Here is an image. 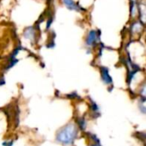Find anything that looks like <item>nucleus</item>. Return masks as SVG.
I'll return each instance as SVG.
<instances>
[{
    "mask_svg": "<svg viewBox=\"0 0 146 146\" xmlns=\"http://www.w3.org/2000/svg\"><path fill=\"white\" fill-rule=\"evenodd\" d=\"M78 127L74 123H68L56 133V139L64 145H72L78 137Z\"/></svg>",
    "mask_w": 146,
    "mask_h": 146,
    "instance_id": "f257e3e1",
    "label": "nucleus"
},
{
    "mask_svg": "<svg viewBox=\"0 0 146 146\" xmlns=\"http://www.w3.org/2000/svg\"><path fill=\"white\" fill-rule=\"evenodd\" d=\"M100 73H101V79L104 83V84L111 85L113 83V79L110 75L109 69L105 66L100 67Z\"/></svg>",
    "mask_w": 146,
    "mask_h": 146,
    "instance_id": "f03ea898",
    "label": "nucleus"
},
{
    "mask_svg": "<svg viewBox=\"0 0 146 146\" xmlns=\"http://www.w3.org/2000/svg\"><path fill=\"white\" fill-rule=\"evenodd\" d=\"M98 33L97 31L95 30H91L86 37V43L88 46H94L98 41Z\"/></svg>",
    "mask_w": 146,
    "mask_h": 146,
    "instance_id": "7ed1b4c3",
    "label": "nucleus"
},
{
    "mask_svg": "<svg viewBox=\"0 0 146 146\" xmlns=\"http://www.w3.org/2000/svg\"><path fill=\"white\" fill-rule=\"evenodd\" d=\"M64 5L70 10H76V11H80V10H82L83 9L79 5L77 4L74 0H62Z\"/></svg>",
    "mask_w": 146,
    "mask_h": 146,
    "instance_id": "20e7f679",
    "label": "nucleus"
},
{
    "mask_svg": "<svg viewBox=\"0 0 146 146\" xmlns=\"http://www.w3.org/2000/svg\"><path fill=\"white\" fill-rule=\"evenodd\" d=\"M23 35L26 39L30 40H33V39L35 38V30L33 29V27L27 28L23 33Z\"/></svg>",
    "mask_w": 146,
    "mask_h": 146,
    "instance_id": "39448f33",
    "label": "nucleus"
},
{
    "mask_svg": "<svg viewBox=\"0 0 146 146\" xmlns=\"http://www.w3.org/2000/svg\"><path fill=\"white\" fill-rule=\"evenodd\" d=\"M142 29H143V25L139 22L133 23L132 26V32L133 33H139Z\"/></svg>",
    "mask_w": 146,
    "mask_h": 146,
    "instance_id": "423d86ee",
    "label": "nucleus"
},
{
    "mask_svg": "<svg viewBox=\"0 0 146 146\" xmlns=\"http://www.w3.org/2000/svg\"><path fill=\"white\" fill-rule=\"evenodd\" d=\"M91 109H92V114H95V115L98 117V113H99V107H98V105L96 102H94L93 101H92V103H91Z\"/></svg>",
    "mask_w": 146,
    "mask_h": 146,
    "instance_id": "0eeeda50",
    "label": "nucleus"
},
{
    "mask_svg": "<svg viewBox=\"0 0 146 146\" xmlns=\"http://www.w3.org/2000/svg\"><path fill=\"white\" fill-rule=\"evenodd\" d=\"M77 123H78V126L80 127V130L85 131L86 127V121L84 118H79L77 120Z\"/></svg>",
    "mask_w": 146,
    "mask_h": 146,
    "instance_id": "6e6552de",
    "label": "nucleus"
},
{
    "mask_svg": "<svg viewBox=\"0 0 146 146\" xmlns=\"http://www.w3.org/2000/svg\"><path fill=\"white\" fill-rule=\"evenodd\" d=\"M136 14H137L136 3H135V2H133V3H132V8H131V15H132V16H135Z\"/></svg>",
    "mask_w": 146,
    "mask_h": 146,
    "instance_id": "1a4fd4ad",
    "label": "nucleus"
}]
</instances>
